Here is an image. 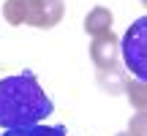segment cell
I'll return each instance as SVG.
<instances>
[{"instance_id": "8992f818", "label": "cell", "mask_w": 147, "mask_h": 136, "mask_svg": "<svg viewBox=\"0 0 147 136\" xmlns=\"http://www.w3.org/2000/svg\"><path fill=\"white\" fill-rule=\"evenodd\" d=\"M125 71H123L120 65H112V68H101L98 71V84L106 90V93L112 95H120L123 90H125Z\"/></svg>"}, {"instance_id": "9c48e42d", "label": "cell", "mask_w": 147, "mask_h": 136, "mask_svg": "<svg viewBox=\"0 0 147 136\" xmlns=\"http://www.w3.org/2000/svg\"><path fill=\"white\" fill-rule=\"evenodd\" d=\"M131 136H144V112H136V117L131 120Z\"/></svg>"}, {"instance_id": "52a82bcc", "label": "cell", "mask_w": 147, "mask_h": 136, "mask_svg": "<svg viewBox=\"0 0 147 136\" xmlns=\"http://www.w3.org/2000/svg\"><path fill=\"white\" fill-rule=\"evenodd\" d=\"M0 136H68V133L60 125H41V123H36V125H25V128H8Z\"/></svg>"}, {"instance_id": "3957f363", "label": "cell", "mask_w": 147, "mask_h": 136, "mask_svg": "<svg viewBox=\"0 0 147 136\" xmlns=\"http://www.w3.org/2000/svg\"><path fill=\"white\" fill-rule=\"evenodd\" d=\"M120 52L125 60V68H131L134 76L144 82V73H147V19L144 16L128 27L125 38L120 44Z\"/></svg>"}, {"instance_id": "277c9868", "label": "cell", "mask_w": 147, "mask_h": 136, "mask_svg": "<svg viewBox=\"0 0 147 136\" xmlns=\"http://www.w3.org/2000/svg\"><path fill=\"white\" fill-rule=\"evenodd\" d=\"M117 55H120V44H117V36L112 30L93 38V44H90V60L95 63L98 71H101V68L117 65Z\"/></svg>"}, {"instance_id": "5b68a950", "label": "cell", "mask_w": 147, "mask_h": 136, "mask_svg": "<svg viewBox=\"0 0 147 136\" xmlns=\"http://www.w3.org/2000/svg\"><path fill=\"white\" fill-rule=\"evenodd\" d=\"M84 30H87L93 38L101 36V33H109V30H112V11L104 8V5L90 8V14L84 16Z\"/></svg>"}, {"instance_id": "6da1fadb", "label": "cell", "mask_w": 147, "mask_h": 136, "mask_svg": "<svg viewBox=\"0 0 147 136\" xmlns=\"http://www.w3.org/2000/svg\"><path fill=\"white\" fill-rule=\"evenodd\" d=\"M52 101L33 73H14L0 79V128L36 125L52 114Z\"/></svg>"}, {"instance_id": "7a4b0ae2", "label": "cell", "mask_w": 147, "mask_h": 136, "mask_svg": "<svg viewBox=\"0 0 147 136\" xmlns=\"http://www.w3.org/2000/svg\"><path fill=\"white\" fill-rule=\"evenodd\" d=\"M65 14L63 0H5L3 5V19L8 25H30L38 30L55 27Z\"/></svg>"}, {"instance_id": "30bf717a", "label": "cell", "mask_w": 147, "mask_h": 136, "mask_svg": "<svg viewBox=\"0 0 147 136\" xmlns=\"http://www.w3.org/2000/svg\"><path fill=\"white\" fill-rule=\"evenodd\" d=\"M117 136H131V133H117Z\"/></svg>"}, {"instance_id": "ba28073f", "label": "cell", "mask_w": 147, "mask_h": 136, "mask_svg": "<svg viewBox=\"0 0 147 136\" xmlns=\"http://www.w3.org/2000/svg\"><path fill=\"white\" fill-rule=\"evenodd\" d=\"M123 93H128V101L136 106V112H144V106H147V87H144L142 79L128 76V79H125V90H123Z\"/></svg>"}]
</instances>
